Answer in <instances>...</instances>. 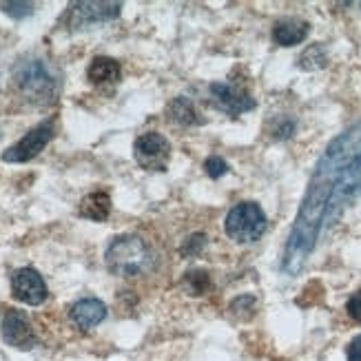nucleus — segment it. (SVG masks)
<instances>
[{"label":"nucleus","instance_id":"4468645a","mask_svg":"<svg viewBox=\"0 0 361 361\" xmlns=\"http://www.w3.org/2000/svg\"><path fill=\"white\" fill-rule=\"evenodd\" d=\"M78 213L91 219V222H104L109 213H111V197H109V193H104V191H93L82 197Z\"/></svg>","mask_w":361,"mask_h":361},{"label":"nucleus","instance_id":"5701e85b","mask_svg":"<svg viewBox=\"0 0 361 361\" xmlns=\"http://www.w3.org/2000/svg\"><path fill=\"white\" fill-rule=\"evenodd\" d=\"M246 306H255V297L253 295H242V297H238V300L231 304V310L235 312V315H242V310H246Z\"/></svg>","mask_w":361,"mask_h":361},{"label":"nucleus","instance_id":"f257e3e1","mask_svg":"<svg viewBox=\"0 0 361 361\" xmlns=\"http://www.w3.org/2000/svg\"><path fill=\"white\" fill-rule=\"evenodd\" d=\"M361 188V122L326 147L312 171L302 207L281 253V271L295 277L315 250L322 233L333 224Z\"/></svg>","mask_w":361,"mask_h":361},{"label":"nucleus","instance_id":"9b49d317","mask_svg":"<svg viewBox=\"0 0 361 361\" xmlns=\"http://www.w3.org/2000/svg\"><path fill=\"white\" fill-rule=\"evenodd\" d=\"M71 322L82 328V331H91L93 326H98L100 322H104L106 317V306L96 300V297H85V300L75 302L69 310Z\"/></svg>","mask_w":361,"mask_h":361},{"label":"nucleus","instance_id":"423d86ee","mask_svg":"<svg viewBox=\"0 0 361 361\" xmlns=\"http://www.w3.org/2000/svg\"><path fill=\"white\" fill-rule=\"evenodd\" d=\"M51 137H54V122L38 124V127H34L29 133H25V137H20L18 142L3 153V162L20 164V162L34 160L36 155L51 142Z\"/></svg>","mask_w":361,"mask_h":361},{"label":"nucleus","instance_id":"1a4fd4ad","mask_svg":"<svg viewBox=\"0 0 361 361\" xmlns=\"http://www.w3.org/2000/svg\"><path fill=\"white\" fill-rule=\"evenodd\" d=\"M122 5L120 3H75L69 11V27L82 29L89 25H98L114 20L120 16Z\"/></svg>","mask_w":361,"mask_h":361},{"label":"nucleus","instance_id":"f03ea898","mask_svg":"<svg viewBox=\"0 0 361 361\" xmlns=\"http://www.w3.org/2000/svg\"><path fill=\"white\" fill-rule=\"evenodd\" d=\"M151 248L137 235H120L106 246L104 264L118 277H137L151 266Z\"/></svg>","mask_w":361,"mask_h":361},{"label":"nucleus","instance_id":"f8f14e48","mask_svg":"<svg viewBox=\"0 0 361 361\" xmlns=\"http://www.w3.org/2000/svg\"><path fill=\"white\" fill-rule=\"evenodd\" d=\"M310 31V25L306 20L300 18H284V20H277L273 27V40L279 47H293V44H300L302 40H306Z\"/></svg>","mask_w":361,"mask_h":361},{"label":"nucleus","instance_id":"0eeeda50","mask_svg":"<svg viewBox=\"0 0 361 361\" xmlns=\"http://www.w3.org/2000/svg\"><path fill=\"white\" fill-rule=\"evenodd\" d=\"M209 91H211L213 104L219 109V111H224L233 118H238V116L250 111V109H255V100L250 98V93L238 85L215 82V85H211Z\"/></svg>","mask_w":361,"mask_h":361},{"label":"nucleus","instance_id":"dca6fc26","mask_svg":"<svg viewBox=\"0 0 361 361\" xmlns=\"http://www.w3.org/2000/svg\"><path fill=\"white\" fill-rule=\"evenodd\" d=\"M328 62V54H326V47L315 42L310 44L308 49L300 56V67L304 71H317V69H324Z\"/></svg>","mask_w":361,"mask_h":361},{"label":"nucleus","instance_id":"b1692460","mask_svg":"<svg viewBox=\"0 0 361 361\" xmlns=\"http://www.w3.org/2000/svg\"><path fill=\"white\" fill-rule=\"evenodd\" d=\"M346 357H348V361H361V335H357V337L348 343Z\"/></svg>","mask_w":361,"mask_h":361},{"label":"nucleus","instance_id":"4be33fe9","mask_svg":"<svg viewBox=\"0 0 361 361\" xmlns=\"http://www.w3.org/2000/svg\"><path fill=\"white\" fill-rule=\"evenodd\" d=\"M346 310H348V315L355 319V322H361V290H357L350 300H348V304H346Z\"/></svg>","mask_w":361,"mask_h":361},{"label":"nucleus","instance_id":"ddd939ff","mask_svg":"<svg viewBox=\"0 0 361 361\" xmlns=\"http://www.w3.org/2000/svg\"><path fill=\"white\" fill-rule=\"evenodd\" d=\"M120 62L106 56H98L91 60V65L87 69V78L93 85H111L120 80Z\"/></svg>","mask_w":361,"mask_h":361},{"label":"nucleus","instance_id":"aec40b11","mask_svg":"<svg viewBox=\"0 0 361 361\" xmlns=\"http://www.w3.org/2000/svg\"><path fill=\"white\" fill-rule=\"evenodd\" d=\"M0 7H3V11L9 13L11 18H25V16H31V11H34V5L31 3H5Z\"/></svg>","mask_w":361,"mask_h":361},{"label":"nucleus","instance_id":"6ab92c4d","mask_svg":"<svg viewBox=\"0 0 361 361\" xmlns=\"http://www.w3.org/2000/svg\"><path fill=\"white\" fill-rule=\"evenodd\" d=\"M204 171H207V176H209V178L219 180L222 176L228 173V164H226L222 158H217V155H213V158H209L207 162H204Z\"/></svg>","mask_w":361,"mask_h":361},{"label":"nucleus","instance_id":"412c9836","mask_svg":"<svg viewBox=\"0 0 361 361\" xmlns=\"http://www.w3.org/2000/svg\"><path fill=\"white\" fill-rule=\"evenodd\" d=\"M295 133V122L293 120H281L277 127L273 129V137H277V140H286V137H290Z\"/></svg>","mask_w":361,"mask_h":361},{"label":"nucleus","instance_id":"6e6552de","mask_svg":"<svg viewBox=\"0 0 361 361\" xmlns=\"http://www.w3.org/2000/svg\"><path fill=\"white\" fill-rule=\"evenodd\" d=\"M11 293L27 306H40L47 300V284L36 269H18L11 275Z\"/></svg>","mask_w":361,"mask_h":361},{"label":"nucleus","instance_id":"a211bd4d","mask_svg":"<svg viewBox=\"0 0 361 361\" xmlns=\"http://www.w3.org/2000/svg\"><path fill=\"white\" fill-rule=\"evenodd\" d=\"M207 242H209V238L204 233H193L191 238H186L184 244L180 246V255L182 257H195L202 253V248L207 246Z\"/></svg>","mask_w":361,"mask_h":361},{"label":"nucleus","instance_id":"f3484780","mask_svg":"<svg viewBox=\"0 0 361 361\" xmlns=\"http://www.w3.org/2000/svg\"><path fill=\"white\" fill-rule=\"evenodd\" d=\"M184 288L191 295H204L211 288V277L207 271H191L184 275Z\"/></svg>","mask_w":361,"mask_h":361},{"label":"nucleus","instance_id":"7ed1b4c3","mask_svg":"<svg viewBox=\"0 0 361 361\" xmlns=\"http://www.w3.org/2000/svg\"><path fill=\"white\" fill-rule=\"evenodd\" d=\"M13 85L23 96L36 104H49L58 96V80L38 58L20 60L13 67Z\"/></svg>","mask_w":361,"mask_h":361},{"label":"nucleus","instance_id":"39448f33","mask_svg":"<svg viewBox=\"0 0 361 361\" xmlns=\"http://www.w3.org/2000/svg\"><path fill=\"white\" fill-rule=\"evenodd\" d=\"M133 158L145 171H164L171 160V142L162 133H142L133 145Z\"/></svg>","mask_w":361,"mask_h":361},{"label":"nucleus","instance_id":"2eb2a0df","mask_svg":"<svg viewBox=\"0 0 361 361\" xmlns=\"http://www.w3.org/2000/svg\"><path fill=\"white\" fill-rule=\"evenodd\" d=\"M166 118L171 122L180 124V127H195V124H202L204 122L200 118V114H197L195 104L188 100V98H184V96H178V98H173V100L169 102V106H166Z\"/></svg>","mask_w":361,"mask_h":361},{"label":"nucleus","instance_id":"9d476101","mask_svg":"<svg viewBox=\"0 0 361 361\" xmlns=\"http://www.w3.org/2000/svg\"><path fill=\"white\" fill-rule=\"evenodd\" d=\"M3 339L9 343V346L18 348V350H31L38 341L29 317L23 310H16V308L7 310V315L3 319Z\"/></svg>","mask_w":361,"mask_h":361},{"label":"nucleus","instance_id":"20e7f679","mask_svg":"<svg viewBox=\"0 0 361 361\" xmlns=\"http://www.w3.org/2000/svg\"><path fill=\"white\" fill-rule=\"evenodd\" d=\"M226 235L238 244L257 242L266 231V215L255 202H240L224 219Z\"/></svg>","mask_w":361,"mask_h":361}]
</instances>
